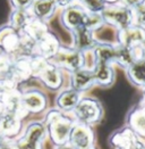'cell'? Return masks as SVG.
<instances>
[{
	"instance_id": "603a6c76",
	"label": "cell",
	"mask_w": 145,
	"mask_h": 149,
	"mask_svg": "<svg viewBox=\"0 0 145 149\" xmlns=\"http://www.w3.org/2000/svg\"><path fill=\"white\" fill-rule=\"evenodd\" d=\"M3 140H5V137H3V136L0 133V146H1V143L3 142Z\"/></svg>"
},
{
	"instance_id": "2e32d148",
	"label": "cell",
	"mask_w": 145,
	"mask_h": 149,
	"mask_svg": "<svg viewBox=\"0 0 145 149\" xmlns=\"http://www.w3.org/2000/svg\"><path fill=\"white\" fill-rule=\"evenodd\" d=\"M110 17L115 18L118 23H120L122 25H126V23L128 22L129 19V16H128V13L126 12H113V13H110L109 14Z\"/></svg>"
},
{
	"instance_id": "5bb4252c",
	"label": "cell",
	"mask_w": 145,
	"mask_h": 149,
	"mask_svg": "<svg viewBox=\"0 0 145 149\" xmlns=\"http://www.w3.org/2000/svg\"><path fill=\"white\" fill-rule=\"evenodd\" d=\"M130 73H132V76H133L137 82L144 83L145 82V63L135 64L133 67H132Z\"/></svg>"
},
{
	"instance_id": "44dd1931",
	"label": "cell",
	"mask_w": 145,
	"mask_h": 149,
	"mask_svg": "<svg viewBox=\"0 0 145 149\" xmlns=\"http://www.w3.org/2000/svg\"><path fill=\"white\" fill-rule=\"evenodd\" d=\"M56 2H58V3H60V5H65V3H67L69 0H55Z\"/></svg>"
},
{
	"instance_id": "e0dca14e",
	"label": "cell",
	"mask_w": 145,
	"mask_h": 149,
	"mask_svg": "<svg viewBox=\"0 0 145 149\" xmlns=\"http://www.w3.org/2000/svg\"><path fill=\"white\" fill-rule=\"evenodd\" d=\"M62 62L67 63L68 65H70L72 67H77L79 65V57L76 54L68 55V56H64V58L61 59Z\"/></svg>"
},
{
	"instance_id": "7c38bea8",
	"label": "cell",
	"mask_w": 145,
	"mask_h": 149,
	"mask_svg": "<svg viewBox=\"0 0 145 149\" xmlns=\"http://www.w3.org/2000/svg\"><path fill=\"white\" fill-rule=\"evenodd\" d=\"M65 21L66 23L72 26H77V25H83L84 24V17L81 13L77 10H68L65 15Z\"/></svg>"
},
{
	"instance_id": "3957f363",
	"label": "cell",
	"mask_w": 145,
	"mask_h": 149,
	"mask_svg": "<svg viewBox=\"0 0 145 149\" xmlns=\"http://www.w3.org/2000/svg\"><path fill=\"white\" fill-rule=\"evenodd\" d=\"M19 102L26 112L37 114L44 111L47 106V98L41 91L33 89L23 92L19 97Z\"/></svg>"
},
{
	"instance_id": "52a82bcc",
	"label": "cell",
	"mask_w": 145,
	"mask_h": 149,
	"mask_svg": "<svg viewBox=\"0 0 145 149\" xmlns=\"http://www.w3.org/2000/svg\"><path fill=\"white\" fill-rule=\"evenodd\" d=\"M55 0H34L32 5V15L43 21L48 18L55 10Z\"/></svg>"
},
{
	"instance_id": "4fadbf2b",
	"label": "cell",
	"mask_w": 145,
	"mask_h": 149,
	"mask_svg": "<svg viewBox=\"0 0 145 149\" xmlns=\"http://www.w3.org/2000/svg\"><path fill=\"white\" fill-rule=\"evenodd\" d=\"M92 81V75L85 71H82L79 73L75 75V80H74V83H75V88L76 89H79V88H84L86 87L90 82Z\"/></svg>"
},
{
	"instance_id": "8fae6325",
	"label": "cell",
	"mask_w": 145,
	"mask_h": 149,
	"mask_svg": "<svg viewBox=\"0 0 145 149\" xmlns=\"http://www.w3.org/2000/svg\"><path fill=\"white\" fill-rule=\"evenodd\" d=\"M88 136L82 129H75L72 132V142L79 148H86L88 146Z\"/></svg>"
},
{
	"instance_id": "9c48e42d",
	"label": "cell",
	"mask_w": 145,
	"mask_h": 149,
	"mask_svg": "<svg viewBox=\"0 0 145 149\" xmlns=\"http://www.w3.org/2000/svg\"><path fill=\"white\" fill-rule=\"evenodd\" d=\"M77 113L79 115L81 118L83 120H93L97 114V106L92 102H88V101H84L82 102L78 107H77Z\"/></svg>"
},
{
	"instance_id": "ffe728a7",
	"label": "cell",
	"mask_w": 145,
	"mask_h": 149,
	"mask_svg": "<svg viewBox=\"0 0 145 149\" xmlns=\"http://www.w3.org/2000/svg\"><path fill=\"white\" fill-rule=\"evenodd\" d=\"M138 18H139V22L142 23V24H145V8H142V9H139V12H138Z\"/></svg>"
},
{
	"instance_id": "8992f818",
	"label": "cell",
	"mask_w": 145,
	"mask_h": 149,
	"mask_svg": "<svg viewBox=\"0 0 145 149\" xmlns=\"http://www.w3.org/2000/svg\"><path fill=\"white\" fill-rule=\"evenodd\" d=\"M32 18L33 15L30 14L28 9H12L8 17V24L18 31H23Z\"/></svg>"
},
{
	"instance_id": "7402d4cb",
	"label": "cell",
	"mask_w": 145,
	"mask_h": 149,
	"mask_svg": "<svg viewBox=\"0 0 145 149\" xmlns=\"http://www.w3.org/2000/svg\"><path fill=\"white\" fill-rule=\"evenodd\" d=\"M127 1H128L129 3H133V5H134V3H137L139 0H127Z\"/></svg>"
},
{
	"instance_id": "d6986e66",
	"label": "cell",
	"mask_w": 145,
	"mask_h": 149,
	"mask_svg": "<svg viewBox=\"0 0 145 149\" xmlns=\"http://www.w3.org/2000/svg\"><path fill=\"white\" fill-rule=\"evenodd\" d=\"M85 1L87 2L88 7H90V8H92V9H94V10L100 9V8L102 7V3H101V1H100V0H85Z\"/></svg>"
},
{
	"instance_id": "5b68a950",
	"label": "cell",
	"mask_w": 145,
	"mask_h": 149,
	"mask_svg": "<svg viewBox=\"0 0 145 149\" xmlns=\"http://www.w3.org/2000/svg\"><path fill=\"white\" fill-rule=\"evenodd\" d=\"M48 117L49 134H50V137H51L52 141L55 143L60 145L65 141L67 134L69 133L70 124L65 122V121L58 120V118H53V117H50V116H48Z\"/></svg>"
},
{
	"instance_id": "6da1fadb",
	"label": "cell",
	"mask_w": 145,
	"mask_h": 149,
	"mask_svg": "<svg viewBox=\"0 0 145 149\" xmlns=\"http://www.w3.org/2000/svg\"><path fill=\"white\" fill-rule=\"evenodd\" d=\"M46 136V126L40 122H31L24 133L14 140L15 149H42V141Z\"/></svg>"
},
{
	"instance_id": "7a4b0ae2",
	"label": "cell",
	"mask_w": 145,
	"mask_h": 149,
	"mask_svg": "<svg viewBox=\"0 0 145 149\" xmlns=\"http://www.w3.org/2000/svg\"><path fill=\"white\" fill-rule=\"evenodd\" d=\"M21 47V31L6 23L0 26V51L10 56L18 55Z\"/></svg>"
},
{
	"instance_id": "ba28073f",
	"label": "cell",
	"mask_w": 145,
	"mask_h": 149,
	"mask_svg": "<svg viewBox=\"0 0 145 149\" xmlns=\"http://www.w3.org/2000/svg\"><path fill=\"white\" fill-rule=\"evenodd\" d=\"M40 77L47 87L52 88V89H56L60 83L58 71L51 66H44L40 72Z\"/></svg>"
},
{
	"instance_id": "30bf717a",
	"label": "cell",
	"mask_w": 145,
	"mask_h": 149,
	"mask_svg": "<svg viewBox=\"0 0 145 149\" xmlns=\"http://www.w3.org/2000/svg\"><path fill=\"white\" fill-rule=\"evenodd\" d=\"M77 100H78V97H77V93L75 91H66L58 97L57 104L59 107L64 108V109H67V108H70L72 106H75L77 104Z\"/></svg>"
},
{
	"instance_id": "9a60e30c",
	"label": "cell",
	"mask_w": 145,
	"mask_h": 149,
	"mask_svg": "<svg viewBox=\"0 0 145 149\" xmlns=\"http://www.w3.org/2000/svg\"><path fill=\"white\" fill-rule=\"evenodd\" d=\"M12 9H30L34 0H8Z\"/></svg>"
},
{
	"instance_id": "ac0fdd59",
	"label": "cell",
	"mask_w": 145,
	"mask_h": 149,
	"mask_svg": "<svg viewBox=\"0 0 145 149\" xmlns=\"http://www.w3.org/2000/svg\"><path fill=\"white\" fill-rule=\"evenodd\" d=\"M79 39H81V46H88L91 43V37L88 34V32L85 30V29H82L81 30V33H79Z\"/></svg>"
},
{
	"instance_id": "277c9868",
	"label": "cell",
	"mask_w": 145,
	"mask_h": 149,
	"mask_svg": "<svg viewBox=\"0 0 145 149\" xmlns=\"http://www.w3.org/2000/svg\"><path fill=\"white\" fill-rule=\"evenodd\" d=\"M21 130V121L18 116L12 112L3 113L0 116V133L5 138L16 137Z\"/></svg>"
}]
</instances>
